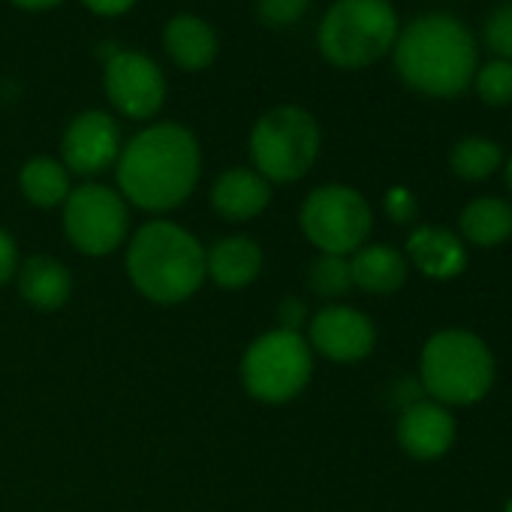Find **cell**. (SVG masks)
I'll return each mask as SVG.
<instances>
[{
	"label": "cell",
	"instance_id": "cell-1",
	"mask_svg": "<svg viewBox=\"0 0 512 512\" xmlns=\"http://www.w3.org/2000/svg\"><path fill=\"white\" fill-rule=\"evenodd\" d=\"M202 172L199 139L175 121L139 130L115 163L118 193L142 211H172L190 199Z\"/></svg>",
	"mask_w": 512,
	"mask_h": 512
},
{
	"label": "cell",
	"instance_id": "cell-2",
	"mask_svg": "<svg viewBox=\"0 0 512 512\" xmlns=\"http://www.w3.org/2000/svg\"><path fill=\"white\" fill-rule=\"evenodd\" d=\"M395 70L407 88L425 97H461L479 70V46L470 28L449 13H425L398 31Z\"/></svg>",
	"mask_w": 512,
	"mask_h": 512
},
{
	"label": "cell",
	"instance_id": "cell-3",
	"mask_svg": "<svg viewBox=\"0 0 512 512\" xmlns=\"http://www.w3.org/2000/svg\"><path fill=\"white\" fill-rule=\"evenodd\" d=\"M130 284L157 305H181L205 281V247L172 220H148L127 244Z\"/></svg>",
	"mask_w": 512,
	"mask_h": 512
},
{
	"label": "cell",
	"instance_id": "cell-4",
	"mask_svg": "<svg viewBox=\"0 0 512 512\" xmlns=\"http://www.w3.org/2000/svg\"><path fill=\"white\" fill-rule=\"evenodd\" d=\"M494 356L488 344L467 329L434 332L419 353V386L443 407L482 401L494 386Z\"/></svg>",
	"mask_w": 512,
	"mask_h": 512
},
{
	"label": "cell",
	"instance_id": "cell-5",
	"mask_svg": "<svg viewBox=\"0 0 512 512\" xmlns=\"http://www.w3.org/2000/svg\"><path fill=\"white\" fill-rule=\"evenodd\" d=\"M398 31L389 0H335L317 28V46L332 67L365 70L392 52Z\"/></svg>",
	"mask_w": 512,
	"mask_h": 512
},
{
	"label": "cell",
	"instance_id": "cell-6",
	"mask_svg": "<svg viewBox=\"0 0 512 512\" xmlns=\"http://www.w3.org/2000/svg\"><path fill=\"white\" fill-rule=\"evenodd\" d=\"M323 133L317 118L293 103L272 106L250 130V160L269 184H293L320 157Z\"/></svg>",
	"mask_w": 512,
	"mask_h": 512
},
{
	"label": "cell",
	"instance_id": "cell-7",
	"mask_svg": "<svg viewBox=\"0 0 512 512\" xmlns=\"http://www.w3.org/2000/svg\"><path fill=\"white\" fill-rule=\"evenodd\" d=\"M314 377V350L302 332L272 329L256 338L241 359V383L263 404L299 398Z\"/></svg>",
	"mask_w": 512,
	"mask_h": 512
},
{
	"label": "cell",
	"instance_id": "cell-8",
	"mask_svg": "<svg viewBox=\"0 0 512 512\" xmlns=\"http://www.w3.org/2000/svg\"><path fill=\"white\" fill-rule=\"evenodd\" d=\"M299 223L305 238L329 256H353L368 244L374 211L368 199L347 184H323L302 202Z\"/></svg>",
	"mask_w": 512,
	"mask_h": 512
},
{
	"label": "cell",
	"instance_id": "cell-9",
	"mask_svg": "<svg viewBox=\"0 0 512 512\" xmlns=\"http://www.w3.org/2000/svg\"><path fill=\"white\" fill-rule=\"evenodd\" d=\"M130 229V211L118 190L88 181L70 190L64 202V232L85 256L115 253Z\"/></svg>",
	"mask_w": 512,
	"mask_h": 512
},
{
	"label": "cell",
	"instance_id": "cell-10",
	"mask_svg": "<svg viewBox=\"0 0 512 512\" xmlns=\"http://www.w3.org/2000/svg\"><path fill=\"white\" fill-rule=\"evenodd\" d=\"M103 88L109 103L133 121L154 118L166 103V76L160 64L133 49H115L103 61Z\"/></svg>",
	"mask_w": 512,
	"mask_h": 512
},
{
	"label": "cell",
	"instance_id": "cell-11",
	"mask_svg": "<svg viewBox=\"0 0 512 512\" xmlns=\"http://www.w3.org/2000/svg\"><path fill=\"white\" fill-rule=\"evenodd\" d=\"M121 127L109 112L85 109L76 115L61 139V163L70 175L94 178L106 169H112L121 157Z\"/></svg>",
	"mask_w": 512,
	"mask_h": 512
},
{
	"label": "cell",
	"instance_id": "cell-12",
	"mask_svg": "<svg viewBox=\"0 0 512 512\" xmlns=\"http://www.w3.org/2000/svg\"><path fill=\"white\" fill-rule=\"evenodd\" d=\"M308 344L314 353H320L329 362L353 365L374 353L377 347V329L368 314H362L353 305H326L317 311L308 323Z\"/></svg>",
	"mask_w": 512,
	"mask_h": 512
},
{
	"label": "cell",
	"instance_id": "cell-13",
	"mask_svg": "<svg viewBox=\"0 0 512 512\" xmlns=\"http://www.w3.org/2000/svg\"><path fill=\"white\" fill-rule=\"evenodd\" d=\"M395 431H398L401 449L410 458L434 461V458H443L452 449L458 425H455V416L449 413V407H443V404H437L431 398H422L416 404L401 407Z\"/></svg>",
	"mask_w": 512,
	"mask_h": 512
},
{
	"label": "cell",
	"instance_id": "cell-14",
	"mask_svg": "<svg viewBox=\"0 0 512 512\" xmlns=\"http://www.w3.org/2000/svg\"><path fill=\"white\" fill-rule=\"evenodd\" d=\"M404 256L419 275L431 281H452L467 269V244L461 235L434 223H419L407 235Z\"/></svg>",
	"mask_w": 512,
	"mask_h": 512
},
{
	"label": "cell",
	"instance_id": "cell-15",
	"mask_svg": "<svg viewBox=\"0 0 512 512\" xmlns=\"http://www.w3.org/2000/svg\"><path fill=\"white\" fill-rule=\"evenodd\" d=\"M272 202V184L256 172L244 166H232L217 181L211 184V208L229 220V223H244L260 217Z\"/></svg>",
	"mask_w": 512,
	"mask_h": 512
},
{
	"label": "cell",
	"instance_id": "cell-16",
	"mask_svg": "<svg viewBox=\"0 0 512 512\" xmlns=\"http://www.w3.org/2000/svg\"><path fill=\"white\" fill-rule=\"evenodd\" d=\"M263 272V247L247 235H226L205 250V278L220 290H244Z\"/></svg>",
	"mask_w": 512,
	"mask_h": 512
},
{
	"label": "cell",
	"instance_id": "cell-17",
	"mask_svg": "<svg viewBox=\"0 0 512 512\" xmlns=\"http://www.w3.org/2000/svg\"><path fill=\"white\" fill-rule=\"evenodd\" d=\"M163 49L178 70L202 73L214 64L220 52V40L202 16L178 13L163 28Z\"/></svg>",
	"mask_w": 512,
	"mask_h": 512
},
{
	"label": "cell",
	"instance_id": "cell-18",
	"mask_svg": "<svg viewBox=\"0 0 512 512\" xmlns=\"http://www.w3.org/2000/svg\"><path fill=\"white\" fill-rule=\"evenodd\" d=\"M19 296L37 311H61L73 296V275L55 256L37 253L19 266Z\"/></svg>",
	"mask_w": 512,
	"mask_h": 512
},
{
	"label": "cell",
	"instance_id": "cell-19",
	"mask_svg": "<svg viewBox=\"0 0 512 512\" xmlns=\"http://www.w3.org/2000/svg\"><path fill=\"white\" fill-rule=\"evenodd\" d=\"M353 287L368 296H392L407 284L410 263L407 256L389 244H365L350 256Z\"/></svg>",
	"mask_w": 512,
	"mask_h": 512
},
{
	"label": "cell",
	"instance_id": "cell-20",
	"mask_svg": "<svg viewBox=\"0 0 512 512\" xmlns=\"http://www.w3.org/2000/svg\"><path fill=\"white\" fill-rule=\"evenodd\" d=\"M458 235L464 244L491 250L512 238V205L500 196H479L461 208Z\"/></svg>",
	"mask_w": 512,
	"mask_h": 512
},
{
	"label": "cell",
	"instance_id": "cell-21",
	"mask_svg": "<svg viewBox=\"0 0 512 512\" xmlns=\"http://www.w3.org/2000/svg\"><path fill=\"white\" fill-rule=\"evenodd\" d=\"M19 190L37 208H58L73 190V175L55 157H34L19 172Z\"/></svg>",
	"mask_w": 512,
	"mask_h": 512
},
{
	"label": "cell",
	"instance_id": "cell-22",
	"mask_svg": "<svg viewBox=\"0 0 512 512\" xmlns=\"http://www.w3.org/2000/svg\"><path fill=\"white\" fill-rule=\"evenodd\" d=\"M449 166L461 181H485L503 166V148L485 136H464L452 145Z\"/></svg>",
	"mask_w": 512,
	"mask_h": 512
},
{
	"label": "cell",
	"instance_id": "cell-23",
	"mask_svg": "<svg viewBox=\"0 0 512 512\" xmlns=\"http://www.w3.org/2000/svg\"><path fill=\"white\" fill-rule=\"evenodd\" d=\"M308 284L320 299H341L353 290V275H350V256H329L320 253L308 269Z\"/></svg>",
	"mask_w": 512,
	"mask_h": 512
},
{
	"label": "cell",
	"instance_id": "cell-24",
	"mask_svg": "<svg viewBox=\"0 0 512 512\" xmlns=\"http://www.w3.org/2000/svg\"><path fill=\"white\" fill-rule=\"evenodd\" d=\"M473 88L485 106H494V109L509 106L512 103V61L491 58L488 64H482L473 76Z\"/></svg>",
	"mask_w": 512,
	"mask_h": 512
},
{
	"label": "cell",
	"instance_id": "cell-25",
	"mask_svg": "<svg viewBox=\"0 0 512 512\" xmlns=\"http://www.w3.org/2000/svg\"><path fill=\"white\" fill-rule=\"evenodd\" d=\"M482 40L488 52L500 61H512V0L497 4L482 28Z\"/></svg>",
	"mask_w": 512,
	"mask_h": 512
},
{
	"label": "cell",
	"instance_id": "cell-26",
	"mask_svg": "<svg viewBox=\"0 0 512 512\" xmlns=\"http://www.w3.org/2000/svg\"><path fill=\"white\" fill-rule=\"evenodd\" d=\"M311 0H256V16L269 28H290L305 19Z\"/></svg>",
	"mask_w": 512,
	"mask_h": 512
},
{
	"label": "cell",
	"instance_id": "cell-27",
	"mask_svg": "<svg viewBox=\"0 0 512 512\" xmlns=\"http://www.w3.org/2000/svg\"><path fill=\"white\" fill-rule=\"evenodd\" d=\"M383 208H386L389 220L398 223V226H407V223H413L419 217V202L407 187H392L386 193V199H383Z\"/></svg>",
	"mask_w": 512,
	"mask_h": 512
},
{
	"label": "cell",
	"instance_id": "cell-28",
	"mask_svg": "<svg viewBox=\"0 0 512 512\" xmlns=\"http://www.w3.org/2000/svg\"><path fill=\"white\" fill-rule=\"evenodd\" d=\"M22 260H19V244L16 238L7 232V229H0V287L10 284L19 272Z\"/></svg>",
	"mask_w": 512,
	"mask_h": 512
},
{
	"label": "cell",
	"instance_id": "cell-29",
	"mask_svg": "<svg viewBox=\"0 0 512 512\" xmlns=\"http://www.w3.org/2000/svg\"><path fill=\"white\" fill-rule=\"evenodd\" d=\"M278 317H281V326L278 329H287V332H302V326L311 323L308 305L302 299H284Z\"/></svg>",
	"mask_w": 512,
	"mask_h": 512
},
{
	"label": "cell",
	"instance_id": "cell-30",
	"mask_svg": "<svg viewBox=\"0 0 512 512\" xmlns=\"http://www.w3.org/2000/svg\"><path fill=\"white\" fill-rule=\"evenodd\" d=\"M82 4H85L91 13L112 19V16H124V13H130V10L139 4V0H82Z\"/></svg>",
	"mask_w": 512,
	"mask_h": 512
},
{
	"label": "cell",
	"instance_id": "cell-31",
	"mask_svg": "<svg viewBox=\"0 0 512 512\" xmlns=\"http://www.w3.org/2000/svg\"><path fill=\"white\" fill-rule=\"evenodd\" d=\"M13 4L19 10H28V13H43V10H52V7L64 4V0H13Z\"/></svg>",
	"mask_w": 512,
	"mask_h": 512
},
{
	"label": "cell",
	"instance_id": "cell-32",
	"mask_svg": "<svg viewBox=\"0 0 512 512\" xmlns=\"http://www.w3.org/2000/svg\"><path fill=\"white\" fill-rule=\"evenodd\" d=\"M503 175H506V187L512 190V157L506 160V172H503Z\"/></svg>",
	"mask_w": 512,
	"mask_h": 512
},
{
	"label": "cell",
	"instance_id": "cell-33",
	"mask_svg": "<svg viewBox=\"0 0 512 512\" xmlns=\"http://www.w3.org/2000/svg\"><path fill=\"white\" fill-rule=\"evenodd\" d=\"M503 512H512V497H509V503L503 506Z\"/></svg>",
	"mask_w": 512,
	"mask_h": 512
}]
</instances>
